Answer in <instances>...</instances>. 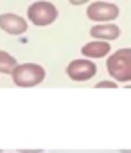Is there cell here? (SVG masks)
I'll use <instances>...</instances> for the list:
<instances>
[{"label":"cell","instance_id":"obj_1","mask_svg":"<svg viewBox=\"0 0 131 153\" xmlns=\"http://www.w3.org/2000/svg\"><path fill=\"white\" fill-rule=\"evenodd\" d=\"M106 68L115 81H131V49L113 52L106 61Z\"/></svg>","mask_w":131,"mask_h":153},{"label":"cell","instance_id":"obj_2","mask_svg":"<svg viewBox=\"0 0 131 153\" xmlns=\"http://www.w3.org/2000/svg\"><path fill=\"white\" fill-rule=\"evenodd\" d=\"M13 81L16 87H36L45 79V70L38 63H22L13 70Z\"/></svg>","mask_w":131,"mask_h":153},{"label":"cell","instance_id":"obj_3","mask_svg":"<svg viewBox=\"0 0 131 153\" xmlns=\"http://www.w3.org/2000/svg\"><path fill=\"white\" fill-rule=\"evenodd\" d=\"M27 16L29 20L38 25V27H45L50 25L56 18H57V7L50 2H45V0H40V2H34L29 6L27 9Z\"/></svg>","mask_w":131,"mask_h":153},{"label":"cell","instance_id":"obj_4","mask_svg":"<svg viewBox=\"0 0 131 153\" xmlns=\"http://www.w3.org/2000/svg\"><path fill=\"white\" fill-rule=\"evenodd\" d=\"M67 74L74 81H88L97 74V67L90 59H74L68 63Z\"/></svg>","mask_w":131,"mask_h":153},{"label":"cell","instance_id":"obj_5","mask_svg":"<svg viewBox=\"0 0 131 153\" xmlns=\"http://www.w3.org/2000/svg\"><path fill=\"white\" fill-rule=\"evenodd\" d=\"M86 16L93 22H110L118 16V7L110 2H93L88 6Z\"/></svg>","mask_w":131,"mask_h":153},{"label":"cell","instance_id":"obj_6","mask_svg":"<svg viewBox=\"0 0 131 153\" xmlns=\"http://www.w3.org/2000/svg\"><path fill=\"white\" fill-rule=\"evenodd\" d=\"M0 29L6 31L7 34H24L27 31V22L13 13H4L0 15Z\"/></svg>","mask_w":131,"mask_h":153},{"label":"cell","instance_id":"obj_7","mask_svg":"<svg viewBox=\"0 0 131 153\" xmlns=\"http://www.w3.org/2000/svg\"><path fill=\"white\" fill-rule=\"evenodd\" d=\"M90 34H92V38H99L102 42H111L120 36V29L115 24H101V25L92 27Z\"/></svg>","mask_w":131,"mask_h":153},{"label":"cell","instance_id":"obj_8","mask_svg":"<svg viewBox=\"0 0 131 153\" xmlns=\"http://www.w3.org/2000/svg\"><path fill=\"white\" fill-rule=\"evenodd\" d=\"M81 52L86 56V58H104L108 52H110V42H102V40H93L86 45H83Z\"/></svg>","mask_w":131,"mask_h":153},{"label":"cell","instance_id":"obj_9","mask_svg":"<svg viewBox=\"0 0 131 153\" xmlns=\"http://www.w3.org/2000/svg\"><path fill=\"white\" fill-rule=\"evenodd\" d=\"M16 67H18V63H16V59L9 52L0 51V72H2V74H13V70Z\"/></svg>","mask_w":131,"mask_h":153},{"label":"cell","instance_id":"obj_10","mask_svg":"<svg viewBox=\"0 0 131 153\" xmlns=\"http://www.w3.org/2000/svg\"><path fill=\"white\" fill-rule=\"evenodd\" d=\"M95 87L97 88H117V81H101Z\"/></svg>","mask_w":131,"mask_h":153},{"label":"cell","instance_id":"obj_11","mask_svg":"<svg viewBox=\"0 0 131 153\" xmlns=\"http://www.w3.org/2000/svg\"><path fill=\"white\" fill-rule=\"evenodd\" d=\"M68 2H70L72 6H83V4H86V2H90V0H68Z\"/></svg>","mask_w":131,"mask_h":153},{"label":"cell","instance_id":"obj_12","mask_svg":"<svg viewBox=\"0 0 131 153\" xmlns=\"http://www.w3.org/2000/svg\"><path fill=\"white\" fill-rule=\"evenodd\" d=\"M20 153H41L40 149H29V151H20Z\"/></svg>","mask_w":131,"mask_h":153},{"label":"cell","instance_id":"obj_13","mask_svg":"<svg viewBox=\"0 0 131 153\" xmlns=\"http://www.w3.org/2000/svg\"><path fill=\"white\" fill-rule=\"evenodd\" d=\"M120 153H131V149H122Z\"/></svg>","mask_w":131,"mask_h":153},{"label":"cell","instance_id":"obj_14","mask_svg":"<svg viewBox=\"0 0 131 153\" xmlns=\"http://www.w3.org/2000/svg\"><path fill=\"white\" fill-rule=\"evenodd\" d=\"M0 153H2V151H0Z\"/></svg>","mask_w":131,"mask_h":153}]
</instances>
